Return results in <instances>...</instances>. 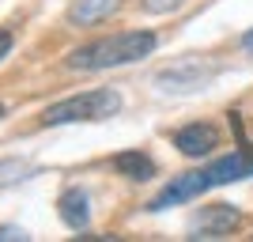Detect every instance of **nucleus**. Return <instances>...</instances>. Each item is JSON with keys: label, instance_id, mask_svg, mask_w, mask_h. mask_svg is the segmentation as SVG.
Returning <instances> with one entry per match:
<instances>
[{"label": "nucleus", "instance_id": "f257e3e1", "mask_svg": "<svg viewBox=\"0 0 253 242\" xmlns=\"http://www.w3.org/2000/svg\"><path fill=\"white\" fill-rule=\"evenodd\" d=\"M155 46H159L155 31H121V34H110V38H95V42L80 46L76 53H68L64 68L68 72H102V68L144 61Z\"/></svg>", "mask_w": 253, "mask_h": 242}, {"label": "nucleus", "instance_id": "f03ea898", "mask_svg": "<svg viewBox=\"0 0 253 242\" xmlns=\"http://www.w3.org/2000/svg\"><path fill=\"white\" fill-rule=\"evenodd\" d=\"M250 170H253V159H246L242 151H227L223 159H211V163H204V167H197V170L178 174L167 190L151 200V212L185 204V200L201 197L204 190H215V186H227V182H234V178H246Z\"/></svg>", "mask_w": 253, "mask_h": 242}, {"label": "nucleus", "instance_id": "7ed1b4c3", "mask_svg": "<svg viewBox=\"0 0 253 242\" xmlns=\"http://www.w3.org/2000/svg\"><path fill=\"white\" fill-rule=\"evenodd\" d=\"M121 110V95L110 91V87H98V91H87V95H72L53 102L42 114V125H68V121H106Z\"/></svg>", "mask_w": 253, "mask_h": 242}, {"label": "nucleus", "instance_id": "20e7f679", "mask_svg": "<svg viewBox=\"0 0 253 242\" xmlns=\"http://www.w3.org/2000/svg\"><path fill=\"white\" fill-rule=\"evenodd\" d=\"M211 76H215V68H211L208 57H185V61L170 64L167 72H159L155 84L167 87V91H193V87L208 84Z\"/></svg>", "mask_w": 253, "mask_h": 242}, {"label": "nucleus", "instance_id": "39448f33", "mask_svg": "<svg viewBox=\"0 0 253 242\" xmlns=\"http://www.w3.org/2000/svg\"><path fill=\"white\" fill-rule=\"evenodd\" d=\"M238 223H242V212L234 208V204H204V208H197L189 231L201 235V239H208V235H231V231H238Z\"/></svg>", "mask_w": 253, "mask_h": 242}, {"label": "nucleus", "instance_id": "423d86ee", "mask_svg": "<svg viewBox=\"0 0 253 242\" xmlns=\"http://www.w3.org/2000/svg\"><path fill=\"white\" fill-rule=\"evenodd\" d=\"M174 147L189 159H204L219 147V129L211 125V121H193V125L174 133Z\"/></svg>", "mask_w": 253, "mask_h": 242}, {"label": "nucleus", "instance_id": "0eeeda50", "mask_svg": "<svg viewBox=\"0 0 253 242\" xmlns=\"http://www.w3.org/2000/svg\"><path fill=\"white\" fill-rule=\"evenodd\" d=\"M57 212H61L64 227H72V231H80V227H87V220H91V200H87L84 190H64L61 200H57Z\"/></svg>", "mask_w": 253, "mask_h": 242}, {"label": "nucleus", "instance_id": "6e6552de", "mask_svg": "<svg viewBox=\"0 0 253 242\" xmlns=\"http://www.w3.org/2000/svg\"><path fill=\"white\" fill-rule=\"evenodd\" d=\"M117 4H121V0H76L72 11H68V19H72L76 27H95L106 15H114Z\"/></svg>", "mask_w": 253, "mask_h": 242}, {"label": "nucleus", "instance_id": "1a4fd4ad", "mask_svg": "<svg viewBox=\"0 0 253 242\" xmlns=\"http://www.w3.org/2000/svg\"><path fill=\"white\" fill-rule=\"evenodd\" d=\"M114 167L121 170V174H128V178H136V182H148L151 174H155V163H151L144 151H121V155L114 159Z\"/></svg>", "mask_w": 253, "mask_h": 242}, {"label": "nucleus", "instance_id": "9d476101", "mask_svg": "<svg viewBox=\"0 0 253 242\" xmlns=\"http://www.w3.org/2000/svg\"><path fill=\"white\" fill-rule=\"evenodd\" d=\"M189 0H140V8L151 11V15H170V11H181Z\"/></svg>", "mask_w": 253, "mask_h": 242}, {"label": "nucleus", "instance_id": "9b49d317", "mask_svg": "<svg viewBox=\"0 0 253 242\" xmlns=\"http://www.w3.org/2000/svg\"><path fill=\"white\" fill-rule=\"evenodd\" d=\"M11 42H15V38H11V31H4V27H0V61L11 53Z\"/></svg>", "mask_w": 253, "mask_h": 242}, {"label": "nucleus", "instance_id": "f8f14e48", "mask_svg": "<svg viewBox=\"0 0 253 242\" xmlns=\"http://www.w3.org/2000/svg\"><path fill=\"white\" fill-rule=\"evenodd\" d=\"M0 239H27L23 227H0Z\"/></svg>", "mask_w": 253, "mask_h": 242}, {"label": "nucleus", "instance_id": "ddd939ff", "mask_svg": "<svg viewBox=\"0 0 253 242\" xmlns=\"http://www.w3.org/2000/svg\"><path fill=\"white\" fill-rule=\"evenodd\" d=\"M242 46H246V49H253V31H246V38H242Z\"/></svg>", "mask_w": 253, "mask_h": 242}, {"label": "nucleus", "instance_id": "4468645a", "mask_svg": "<svg viewBox=\"0 0 253 242\" xmlns=\"http://www.w3.org/2000/svg\"><path fill=\"white\" fill-rule=\"evenodd\" d=\"M0 117H4V106H0Z\"/></svg>", "mask_w": 253, "mask_h": 242}]
</instances>
